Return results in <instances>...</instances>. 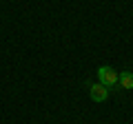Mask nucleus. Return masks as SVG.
<instances>
[{
    "label": "nucleus",
    "instance_id": "f257e3e1",
    "mask_svg": "<svg viewBox=\"0 0 133 124\" xmlns=\"http://www.w3.org/2000/svg\"><path fill=\"white\" fill-rule=\"evenodd\" d=\"M118 75L120 73L115 71L113 67H107V64L104 67H98V80H100V84H104L109 91L115 89V86H120L118 84Z\"/></svg>",
    "mask_w": 133,
    "mask_h": 124
},
{
    "label": "nucleus",
    "instance_id": "f03ea898",
    "mask_svg": "<svg viewBox=\"0 0 133 124\" xmlns=\"http://www.w3.org/2000/svg\"><path fill=\"white\" fill-rule=\"evenodd\" d=\"M89 93H91V100L93 102H107V98H109V89L104 84H100V82L89 86Z\"/></svg>",
    "mask_w": 133,
    "mask_h": 124
},
{
    "label": "nucleus",
    "instance_id": "7ed1b4c3",
    "mask_svg": "<svg viewBox=\"0 0 133 124\" xmlns=\"http://www.w3.org/2000/svg\"><path fill=\"white\" fill-rule=\"evenodd\" d=\"M118 84H120V89H133V71H120V75H118Z\"/></svg>",
    "mask_w": 133,
    "mask_h": 124
}]
</instances>
